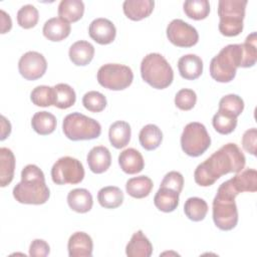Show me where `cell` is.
Here are the masks:
<instances>
[{"instance_id": "obj_1", "label": "cell", "mask_w": 257, "mask_h": 257, "mask_svg": "<svg viewBox=\"0 0 257 257\" xmlns=\"http://www.w3.org/2000/svg\"><path fill=\"white\" fill-rule=\"evenodd\" d=\"M245 163V156L239 147L228 143L198 165L194 172L195 182L201 187H209L223 175L241 172Z\"/></svg>"}, {"instance_id": "obj_2", "label": "cell", "mask_w": 257, "mask_h": 257, "mask_svg": "<svg viewBox=\"0 0 257 257\" xmlns=\"http://www.w3.org/2000/svg\"><path fill=\"white\" fill-rule=\"evenodd\" d=\"M14 199L21 204L41 205L48 201L50 191L43 172L36 165H27L21 171V181L13 188Z\"/></svg>"}, {"instance_id": "obj_3", "label": "cell", "mask_w": 257, "mask_h": 257, "mask_svg": "<svg viewBox=\"0 0 257 257\" xmlns=\"http://www.w3.org/2000/svg\"><path fill=\"white\" fill-rule=\"evenodd\" d=\"M239 192L233 186L231 180L220 185L213 200V221L223 231H229L238 223V210L235 198Z\"/></svg>"}, {"instance_id": "obj_4", "label": "cell", "mask_w": 257, "mask_h": 257, "mask_svg": "<svg viewBox=\"0 0 257 257\" xmlns=\"http://www.w3.org/2000/svg\"><path fill=\"white\" fill-rule=\"evenodd\" d=\"M242 64V44H229L223 47L210 62V75L218 82L234 79Z\"/></svg>"}, {"instance_id": "obj_5", "label": "cell", "mask_w": 257, "mask_h": 257, "mask_svg": "<svg viewBox=\"0 0 257 257\" xmlns=\"http://www.w3.org/2000/svg\"><path fill=\"white\" fill-rule=\"evenodd\" d=\"M142 78L157 89H164L171 85L174 71L167 59L160 53H149L141 62Z\"/></svg>"}, {"instance_id": "obj_6", "label": "cell", "mask_w": 257, "mask_h": 257, "mask_svg": "<svg viewBox=\"0 0 257 257\" xmlns=\"http://www.w3.org/2000/svg\"><path fill=\"white\" fill-rule=\"evenodd\" d=\"M246 5L247 0H220L218 2L219 31L221 34L232 37L242 32Z\"/></svg>"}, {"instance_id": "obj_7", "label": "cell", "mask_w": 257, "mask_h": 257, "mask_svg": "<svg viewBox=\"0 0 257 257\" xmlns=\"http://www.w3.org/2000/svg\"><path fill=\"white\" fill-rule=\"evenodd\" d=\"M62 131L71 141H86L98 138L101 134V126L91 117L80 112H72L64 117Z\"/></svg>"}, {"instance_id": "obj_8", "label": "cell", "mask_w": 257, "mask_h": 257, "mask_svg": "<svg viewBox=\"0 0 257 257\" xmlns=\"http://www.w3.org/2000/svg\"><path fill=\"white\" fill-rule=\"evenodd\" d=\"M211 145V138L206 126L197 121L188 123L181 136V147L190 157H199L204 154Z\"/></svg>"}, {"instance_id": "obj_9", "label": "cell", "mask_w": 257, "mask_h": 257, "mask_svg": "<svg viewBox=\"0 0 257 257\" xmlns=\"http://www.w3.org/2000/svg\"><path fill=\"white\" fill-rule=\"evenodd\" d=\"M98 83L110 90H122L128 87L134 79L131 67L118 63H106L97 71Z\"/></svg>"}, {"instance_id": "obj_10", "label": "cell", "mask_w": 257, "mask_h": 257, "mask_svg": "<svg viewBox=\"0 0 257 257\" xmlns=\"http://www.w3.org/2000/svg\"><path fill=\"white\" fill-rule=\"evenodd\" d=\"M51 178L56 185H75L84 178V169L80 161L72 157L59 158L51 168Z\"/></svg>"}, {"instance_id": "obj_11", "label": "cell", "mask_w": 257, "mask_h": 257, "mask_svg": "<svg viewBox=\"0 0 257 257\" xmlns=\"http://www.w3.org/2000/svg\"><path fill=\"white\" fill-rule=\"evenodd\" d=\"M167 37L171 43L178 47H192L199 40L196 28L182 19H174L169 23Z\"/></svg>"}, {"instance_id": "obj_12", "label": "cell", "mask_w": 257, "mask_h": 257, "mask_svg": "<svg viewBox=\"0 0 257 257\" xmlns=\"http://www.w3.org/2000/svg\"><path fill=\"white\" fill-rule=\"evenodd\" d=\"M20 74L27 80H35L44 75L47 69L45 57L37 51H27L18 61Z\"/></svg>"}, {"instance_id": "obj_13", "label": "cell", "mask_w": 257, "mask_h": 257, "mask_svg": "<svg viewBox=\"0 0 257 257\" xmlns=\"http://www.w3.org/2000/svg\"><path fill=\"white\" fill-rule=\"evenodd\" d=\"M88 34L98 44L111 43L116 35L114 24L106 18H96L91 21L88 27Z\"/></svg>"}, {"instance_id": "obj_14", "label": "cell", "mask_w": 257, "mask_h": 257, "mask_svg": "<svg viewBox=\"0 0 257 257\" xmlns=\"http://www.w3.org/2000/svg\"><path fill=\"white\" fill-rule=\"evenodd\" d=\"M67 249L70 257H90L92 255L93 242L85 232H75L68 239Z\"/></svg>"}, {"instance_id": "obj_15", "label": "cell", "mask_w": 257, "mask_h": 257, "mask_svg": "<svg viewBox=\"0 0 257 257\" xmlns=\"http://www.w3.org/2000/svg\"><path fill=\"white\" fill-rule=\"evenodd\" d=\"M86 162L92 173L101 174L110 167L111 156L107 148L103 146H96L87 154Z\"/></svg>"}, {"instance_id": "obj_16", "label": "cell", "mask_w": 257, "mask_h": 257, "mask_svg": "<svg viewBox=\"0 0 257 257\" xmlns=\"http://www.w3.org/2000/svg\"><path fill=\"white\" fill-rule=\"evenodd\" d=\"M153 0H125L122 4L124 15L134 21H140L151 15L154 10Z\"/></svg>"}, {"instance_id": "obj_17", "label": "cell", "mask_w": 257, "mask_h": 257, "mask_svg": "<svg viewBox=\"0 0 257 257\" xmlns=\"http://www.w3.org/2000/svg\"><path fill=\"white\" fill-rule=\"evenodd\" d=\"M118 165L124 173L134 175L143 171L145 167V161L142 154L138 150L128 148L119 154Z\"/></svg>"}, {"instance_id": "obj_18", "label": "cell", "mask_w": 257, "mask_h": 257, "mask_svg": "<svg viewBox=\"0 0 257 257\" xmlns=\"http://www.w3.org/2000/svg\"><path fill=\"white\" fill-rule=\"evenodd\" d=\"M71 30L70 23L60 17L48 19L42 28L43 35L50 41H61L66 38Z\"/></svg>"}, {"instance_id": "obj_19", "label": "cell", "mask_w": 257, "mask_h": 257, "mask_svg": "<svg viewBox=\"0 0 257 257\" xmlns=\"http://www.w3.org/2000/svg\"><path fill=\"white\" fill-rule=\"evenodd\" d=\"M153 253V245L142 230L135 232L125 247L128 257H150Z\"/></svg>"}, {"instance_id": "obj_20", "label": "cell", "mask_w": 257, "mask_h": 257, "mask_svg": "<svg viewBox=\"0 0 257 257\" xmlns=\"http://www.w3.org/2000/svg\"><path fill=\"white\" fill-rule=\"evenodd\" d=\"M178 69L183 78L194 80L203 72V61L196 54H186L178 60Z\"/></svg>"}, {"instance_id": "obj_21", "label": "cell", "mask_w": 257, "mask_h": 257, "mask_svg": "<svg viewBox=\"0 0 257 257\" xmlns=\"http://www.w3.org/2000/svg\"><path fill=\"white\" fill-rule=\"evenodd\" d=\"M68 55L73 64L77 66H84L92 60L94 55V47L88 41L78 40L70 46Z\"/></svg>"}, {"instance_id": "obj_22", "label": "cell", "mask_w": 257, "mask_h": 257, "mask_svg": "<svg viewBox=\"0 0 257 257\" xmlns=\"http://www.w3.org/2000/svg\"><path fill=\"white\" fill-rule=\"evenodd\" d=\"M67 204L69 208L77 213H86L91 210L93 200L90 192L83 188L71 190L67 195Z\"/></svg>"}, {"instance_id": "obj_23", "label": "cell", "mask_w": 257, "mask_h": 257, "mask_svg": "<svg viewBox=\"0 0 257 257\" xmlns=\"http://www.w3.org/2000/svg\"><path fill=\"white\" fill-rule=\"evenodd\" d=\"M131 126L126 121L116 120L110 124L108 130V139L115 149L124 148L131 141Z\"/></svg>"}, {"instance_id": "obj_24", "label": "cell", "mask_w": 257, "mask_h": 257, "mask_svg": "<svg viewBox=\"0 0 257 257\" xmlns=\"http://www.w3.org/2000/svg\"><path fill=\"white\" fill-rule=\"evenodd\" d=\"M15 157L8 148H0V186L6 187L14 177Z\"/></svg>"}, {"instance_id": "obj_25", "label": "cell", "mask_w": 257, "mask_h": 257, "mask_svg": "<svg viewBox=\"0 0 257 257\" xmlns=\"http://www.w3.org/2000/svg\"><path fill=\"white\" fill-rule=\"evenodd\" d=\"M179 195L180 193L172 189L160 187L154 197V204L162 212H173L179 205Z\"/></svg>"}, {"instance_id": "obj_26", "label": "cell", "mask_w": 257, "mask_h": 257, "mask_svg": "<svg viewBox=\"0 0 257 257\" xmlns=\"http://www.w3.org/2000/svg\"><path fill=\"white\" fill-rule=\"evenodd\" d=\"M57 12L60 18L68 22H76L83 16L84 3L81 0H61Z\"/></svg>"}, {"instance_id": "obj_27", "label": "cell", "mask_w": 257, "mask_h": 257, "mask_svg": "<svg viewBox=\"0 0 257 257\" xmlns=\"http://www.w3.org/2000/svg\"><path fill=\"white\" fill-rule=\"evenodd\" d=\"M235 189L242 192H256L257 191V172L255 169H246L230 179Z\"/></svg>"}, {"instance_id": "obj_28", "label": "cell", "mask_w": 257, "mask_h": 257, "mask_svg": "<svg viewBox=\"0 0 257 257\" xmlns=\"http://www.w3.org/2000/svg\"><path fill=\"white\" fill-rule=\"evenodd\" d=\"M153 181L147 176H139L131 178L125 184L126 193L136 199L148 197L153 189Z\"/></svg>"}, {"instance_id": "obj_29", "label": "cell", "mask_w": 257, "mask_h": 257, "mask_svg": "<svg viewBox=\"0 0 257 257\" xmlns=\"http://www.w3.org/2000/svg\"><path fill=\"white\" fill-rule=\"evenodd\" d=\"M97 201L103 208L115 209L122 204L123 193L118 187H103L97 193Z\"/></svg>"}, {"instance_id": "obj_30", "label": "cell", "mask_w": 257, "mask_h": 257, "mask_svg": "<svg viewBox=\"0 0 257 257\" xmlns=\"http://www.w3.org/2000/svg\"><path fill=\"white\" fill-rule=\"evenodd\" d=\"M139 141L141 146L147 151L156 150L163 141L162 131L158 125L150 123L145 125L139 135Z\"/></svg>"}, {"instance_id": "obj_31", "label": "cell", "mask_w": 257, "mask_h": 257, "mask_svg": "<svg viewBox=\"0 0 257 257\" xmlns=\"http://www.w3.org/2000/svg\"><path fill=\"white\" fill-rule=\"evenodd\" d=\"M56 117L48 111H37L31 118L32 128L41 136H46L56 128Z\"/></svg>"}, {"instance_id": "obj_32", "label": "cell", "mask_w": 257, "mask_h": 257, "mask_svg": "<svg viewBox=\"0 0 257 257\" xmlns=\"http://www.w3.org/2000/svg\"><path fill=\"white\" fill-rule=\"evenodd\" d=\"M54 88V106L65 109L72 106L76 100L74 89L67 83H57Z\"/></svg>"}, {"instance_id": "obj_33", "label": "cell", "mask_w": 257, "mask_h": 257, "mask_svg": "<svg viewBox=\"0 0 257 257\" xmlns=\"http://www.w3.org/2000/svg\"><path fill=\"white\" fill-rule=\"evenodd\" d=\"M212 124L216 132H218L219 134L229 135L237 126V116L219 108L213 116Z\"/></svg>"}, {"instance_id": "obj_34", "label": "cell", "mask_w": 257, "mask_h": 257, "mask_svg": "<svg viewBox=\"0 0 257 257\" xmlns=\"http://www.w3.org/2000/svg\"><path fill=\"white\" fill-rule=\"evenodd\" d=\"M184 212L190 220L199 222L205 219L208 213V204L201 198L191 197L185 202Z\"/></svg>"}, {"instance_id": "obj_35", "label": "cell", "mask_w": 257, "mask_h": 257, "mask_svg": "<svg viewBox=\"0 0 257 257\" xmlns=\"http://www.w3.org/2000/svg\"><path fill=\"white\" fill-rule=\"evenodd\" d=\"M185 14L194 20L205 19L210 13V4L208 0H187L184 2Z\"/></svg>"}, {"instance_id": "obj_36", "label": "cell", "mask_w": 257, "mask_h": 257, "mask_svg": "<svg viewBox=\"0 0 257 257\" xmlns=\"http://www.w3.org/2000/svg\"><path fill=\"white\" fill-rule=\"evenodd\" d=\"M256 32L249 34L242 43V64L241 67H252L257 59Z\"/></svg>"}, {"instance_id": "obj_37", "label": "cell", "mask_w": 257, "mask_h": 257, "mask_svg": "<svg viewBox=\"0 0 257 257\" xmlns=\"http://www.w3.org/2000/svg\"><path fill=\"white\" fill-rule=\"evenodd\" d=\"M30 99L37 106L54 105V88L47 85H38L32 89Z\"/></svg>"}, {"instance_id": "obj_38", "label": "cell", "mask_w": 257, "mask_h": 257, "mask_svg": "<svg viewBox=\"0 0 257 257\" xmlns=\"http://www.w3.org/2000/svg\"><path fill=\"white\" fill-rule=\"evenodd\" d=\"M39 19V13L35 6L31 4H26L22 6L17 12V22L19 26L24 29H29L34 27Z\"/></svg>"}, {"instance_id": "obj_39", "label": "cell", "mask_w": 257, "mask_h": 257, "mask_svg": "<svg viewBox=\"0 0 257 257\" xmlns=\"http://www.w3.org/2000/svg\"><path fill=\"white\" fill-rule=\"evenodd\" d=\"M82 104L91 112H99L106 106V98L101 92L90 90L83 95Z\"/></svg>"}, {"instance_id": "obj_40", "label": "cell", "mask_w": 257, "mask_h": 257, "mask_svg": "<svg viewBox=\"0 0 257 257\" xmlns=\"http://www.w3.org/2000/svg\"><path fill=\"white\" fill-rule=\"evenodd\" d=\"M219 108L226 110L238 117L244 109V101L237 94H227L220 99Z\"/></svg>"}, {"instance_id": "obj_41", "label": "cell", "mask_w": 257, "mask_h": 257, "mask_svg": "<svg viewBox=\"0 0 257 257\" xmlns=\"http://www.w3.org/2000/svg\"><path fill=\"white\" fill-rule=\"evenodd\" d=\"M197 101V94L193 89L182 88L175 96V104L182 110L192 109Z\"/></svg>"}, {"instance_id": "obj_42", "label": "cell", "mask_w": 257, "mask_h": 257, "mask_svg": "<svg viewBox=\"0 0 257 257\" xmlns=\"http://www.w3.org/2000/svg\"><path fill=\"white\" fill-rule=\"evenodd\" d=\"M184 186V177L181 173L172 171L165 175L164 179L162 180L161 186L163 188L172 189L178 193H181Z\"/></svg>"}, {"instance_id": "obj_43", "label": "cell", "mask_w": 257, "mask_h": 257, "mask_svg": "<svg viewBox=\"0 0 257 257\" xmlns=\"http://www.w3.org/2000/svg\"><path fill=\"white\" fill-rule=\"evenodd\" d=\"M256 145H257V130L255 127L247 130L242 137V146L243 149L255 156L256 155Z\"/></svg>"}, {"instance_id": "obj_44", "label": "cell", "mask_w": 257, "mask_h": 257, "mask_svg": "<svg viewBox=\"0 0 257 257\" xmlns=\"http://www.w3.org/2000/svg\"><path fill=\"white\" fill-rule=\"evenodd\" d=\"M50 247L48 243L42 239H35L29 247V255L34 257H45L49 254Z\"/></svg>"}, {"instance_id": "obj_45", "label": "cell", "mask_w": 257, "mask_h": 257, "mask_svg": "<svg viewBox=\"0 0 257 257\" xmlns=\"http://www.w3.org/2000/svg\"><path fill=\"white\" fill-rule=\"evenodd\" d=\"M0 21H1V33L4 34L6 32H8L11 27H12V21L11 18L9 16V14H7L4 10H0Z\"/></svg>"}, {"instance_id": "obj_46", "label": "cell", "mask_w": 257, "mask_h": 257, "mask_svg": "<svg viewBox=\"0 0 257 257\" xmlns=\"http://www.w3.org/2000/svg\"><path fill=\"white\" fill-rule=\"evenodd\" d=\"M1 138L0 140L3 141L5 140L11 133V124L10 122L6 119L4 115H1Z\"/></svg>"}]
</instances>
